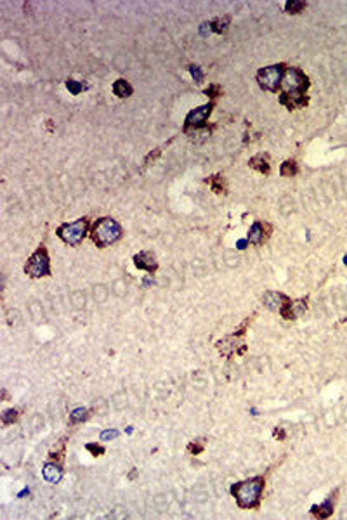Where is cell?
I'll return each instance as SVG.
<instances>
[{"label": "cell", "mask_w": 347, "mask_h": 520, "mask_svg": "<svg viewBox=\"0 0 347 520\" xmlns=\"http://www.w3.org/2000/svg\"><path fill=\"white\" fill-rule=\"evenodd\" d=\"M262 489H264V479L262 477H255V479L243 480V482L233 485L231 492L236 498L239 508H254L260 500Z\"/></svg>", "instance_id": "6da1fadb"}, {"label": "cell", "mask_w": 347, "mask_h": 520, "mask_svg": "<svg viewBox=\"0 0 347 520\" xmlns=\"http://www.w3.org/2000/svg\"><path fill=\"white\" fill-rule=\"evenodd\" d=\"M120 238H122V227H120L117 221H113L110 217L97 221L92 227V239L101 248L117 243Z\"/></svg>", "instance_id": "7a4b0ae2"}, {"label": "cell", "mask_w": 347, "mask_h": 520, "mask_svg": "<svg viewBox=\"0 0 347 520\" xmlns=\"http://www.w3.org/2000/svg\"><path fill=\"white\" fill-rule=\"evenodd\" d=\"M311 81L309 76L304 73L301 68H286L285 75H283V81H281V87H283V92H290V94H307V89H309Z\"/></svg>", "instance_id": "3957f363"}, {"label": "cell", "mask_w": 347, "mask_h": 520, "mask_svg": "<svg viewBox=\"0 0 347 520\" xmlns=\"http://www.w3.org/2000/svg\"><path fill=\"white\" fill-rule=\"evenodd\" d=\"M286 66L285 64H273V66L262 68L257 73V81L264 90L269 92H278V89L281 87V81H283Z\"/></svg>", "instance_id": "277c9868"}, {"label": "cell", "mask_w": 347, "mask_h": 520, "mask_svg": "<svg viewBox=\"0 0 347 520\" xmlns=\"http://www.w3.org/2000/svg\"><path fill=\"white\" fill-rule=\"evenodd\" d=\"M87 218H78L76 222H71V224H64L58 229L59 238L63 239L64 243L71 244V247H76V244L82 243L85 233H87Z\"/></svg>", "instance_id": "5b68a950"}, {"label": "cell", "mask_w": 347, "mask_h": 520, "mask_svg": "<svg viewBox=\"0 0 347 520\" xmlns=\"http://www.w3.org/2000/svg\"><path fill=\"white\" fill-rule=\"evenodd\" d=\"M24 270H26V274H28V276H32V278L49 276V272H50L49 255H47V250H45L44 247H40L35 253H33L32 257H30V260H28V264H26V267H24Z\"/></svg>", "instance_id": "8992f818"}, {"label": "cell", "mask_w": 347, "mask_h": 520, "mask_svg": "<svg viewBox=\"0 0 347 520\" xmlns=\"http://www.w3.org/2000/svg\"><path fill=\"white\" fill-rule=\"evenodd\" d=\"M213 104H205L200 106V108H195L193 111H190V115L186 117V123H184V130H190V128H200L205 125V122L208 120L212 113Z\"/></svg>", "instance_id": "52a82bcc"}, {"label": "cell", "mask_w": 347, "mask_h": 520, "mask_svg": "<svg viewBox=\"0 0 347 520\" xmlns=\"http://www.w3.org/2000/svg\"><path fill=\"white\" fill-rule=\"evenodd\" d=\"M264 304L268 305L269 309H273V311H280V314L283 316L286 312V309L290 307V304H292V300L283 293L269 291V293L264 295Z\"/></svg>", "instance_id": "ba28073f"}, {"label": "cell", "mask_w": 347, "mask_h": 520, "mask_svg": "<svg viewBox=\"0 0 347 520\" xmlns=\"http://www.w3.org/2000/svg\"><path fill=\"white\" fill-rule=\"evenodd\" d=\"M337 494H338V491H335L333 494H330V496H328L323 503H321V505H312L311 513L314 515V517H318V518H328V517H332V515H333V510H335Z\"/></svg>", "instance_id": "9c48e42d"}, {"label": "cell", "mask_w": 347, "mask_h": 520, "mask_svg": "<svg viewBox=\"0 0 347 520\" xmlns=\"http://www.w3.org/2000/svg\"><path fill=\"white\" fill-rule=\"evenodd\" d=\"M280 102L283 106H286L288 110H299V108H306V106L309 104V97H307V94L283 92L280 96Z\"/></svg>", "instance_id": "30bf717a"}, {"label": "cell", "mask_w": 347, "mask_h": 520, "mask_svg": "<svg viewBox=\"0 0 347 520\" xmlns=\"http://www.w3.org/2000/svg\"><path fill=\"white\" fill-rule=\"evenodd\" d=\"M134 260H136L137 267L148 270V272H153V270L156 269V260H155V255H153V253L143 252V253H139V255H136Z\"/></svg>", "instance_id": "8fae6325"}, {"label": "cell", "mask_w": 347, "mask_h": 520, "mask_svg": "<svg viewBox=\"0 0 347 520\" xmlns=\"http://www.w3.org/2000/svg\"><path fill=\"white\" fill-rule=\"evenodd\" d=\"M306 311H307V298L295 300V302L290 304V307L286 309V312L283 314V317H285V319H295V317L302 316Z\"/></svg>", "instance_id": "7c38bea8"}, {"label": "cell", "mask_w": 347, "mask_h": 520, "mask_svg": "<svg viewBox=\"0 0 347 520\" xmlns=\"http://www.w3.org/2000/svg\"><path fill=\"white\" fill-rule=\"evenodd\" d=\"M44 477L47 482H52V484L59 482V479H61V468L52 465V463H47L44 467Z\"/></svg>", "instance_id": "4fadbf2b"}, {"label": "cell", "mask_w": 347, "mask_h": 520, "mask_svg": "<svg viewBox=\"0 0 347 520\" xmlns=\"http://www.w3.org/2000/svg\"><path fill=\"white\" fill-rule=\"evenodd\" d=\"M264 239V229L260 222H255L254 226L250 227V233H248V241L254 243V244H260Z\"/></svg>", "instance_id": "5bb4252c"}, {"label": "cell", "mask_w": 347, "mask_h": 520, "mask_svg": "<svg viewBox=\"0 0 347 520\" xmlns=\"http://www.w3.org/2000/svg\"><path fill=\"white\" fill-rule=\"evenodd\" d=\"M113 92L117 94L118 97H128V96L132 94V87L127 84L125 80L120 78V80H117V81L113 84Z\"/></svg>", "instance_id": "9a60e30c"}, {"label": "cell", "mask_w": 347, "mask_h": 520, "mask_svg": "<svg viewBox=\"0 0 347 520\" xmlns=\"http://www.w3.org/2000/svg\"><path fill=\"white\" fill-rule=\"evenodd\" d=\"M306 7H307V2H302V0H288V2L285 4V11L288 12V14H299V12H302Z\"/></svg>", "instance_id": "2e32d148"}, {"label": "cell", "mask_w": 347, "mask_h": 520, "mask_svg": "<svg viewBox=\"0 0 347 520\" xmlns=\"http://www.w3.org/2000/svg\"><path fill=\"white\" fill-rule=\"evenodd\" d=\"M281 175L283 177H293V175H297V172H299V167H297V161L295 160H286L283 165H281Z\"/></svg>", "instance_id": "e0dca14e"}, {"label": "cell", "mask_w": 347, "mask_h": 520, "mask_svg": "<svg viewBox=\"0 0 347 520\" xmlns=\"http://www.w3.org/2000/svg\"><path fill=\"white\" fill-rule=\"evenodd\" d=\"M250 167L255 170H259V172H262V174H269V163H268V158H264V156L252 158Z\"/></svg>", "instance_id": "ac0fdd59"}, {"label": "cell", "mask_w": 347, "mask_h": 520, "mask_svg": "<svg viewBox=\"0 0 347 520\" xmlns=\"http://www.w3.org/2000/svg\"><path fill=\"white\" fill-rule=\"evenodd\" d=\"M66 87H68V90H70L71 94H80V90L84 89V85L78 84V81H75V80H68L66 81Z\"/></svg>", "instance_id": "d6986e66"}, {"label": "cell", "mask_w": 347, "mask_h": 520, "mask_svg": "<svg viewBox=\"0 0 347 520\" xmlns=\"http://www.w3.org/2000/svg\"><path fill=\"white\" fill-rule=\"evenodd\" d=\"M16 416H18V411L9 409V411H6V413H4L2 420H4V423H6V425H9V423L14 422V420H16Z\"/></svg>", "instance_id": "ffe728a7"}, {"label": "cell", "mask_w": 347, "mask_h": 520, "mask_svg": "<svg viewBox=\"0 0 347 520\" xmlns=\"http://www.w3.org/2000/svg\"><path fill=\"white\" fill-rule=\"evenodd\" d=\"M84 418H85L84 407H78V409H75L73 413H71V422H80V420H84Z\"/></svg>", "instance_id": "44dd1931"}, {"label": "cell", "mask_w": 347, "mask_h": 520, "mask_svg": "<svg viewBox=\"0 0 347 520\" xmlns=\"http://www.w3.org/2000/svg\"><path fill=\"white\" fill-rule=\"evenodd\" d=\"M115 437H118L117 430H104L101 433V441H110V439H115Z\"/></svg>", "instance_id": "7402d4cb"}, {"label": "cell", "mask_w": 347, "mask_h": 520, "mask_svg": "<svg viewBox=\"0 0 347 520\" xmlns=\"http://www.w3.org/2000/svg\"><path fill=\"white\" fill-rule=\"evenodd\" d=\"M190 71H191V75H193V78H195L196 81H201V70H200V66H191L190 68Z\"/></svg>", "instance_id": "603a6c76"}, {"label": "cell", "mask_w": 347, "mask_h": 520, "mask_svg": "<svg viewBox=\"0 0 347 520\" xmlns=\"http://www.w3.org/2000/svg\"><path fill=\"white\" fill-rule=\"evenodd\" d=\"M87 449H91V451H92L94 456H99V454L104 453V449H102L101 446H97V444H89V446H87Z\"/></svg>", "instance_id": "cb8c5ba5"}, {"label": "cell", "mask_w": 347, "mask_h": 520, "mask_svg": "<svg viewBox=\"0 0 347 520\" xmlns=\"http://www.w3.org/2000/svg\"><path fill=\"white\" fill-rule=\"evenodd\" d=\"M238 248H245V241H238Z\"/></svg>", "instance_id": "d4e9b609"}, {"label": "cell", "mask_w": 347, "mask_h": 520, "mask_svg": "<svg viewBox=\"0 0 347 520\" xmlns=\"http://www.w3.org/2000/svg\"><path fill=\"white\" fill-rule=\"evenodd\" d=\"M344 262H345V264H347V257H344Z\"/></svg>", "instance_id": "484cf974"}]
</instances>
